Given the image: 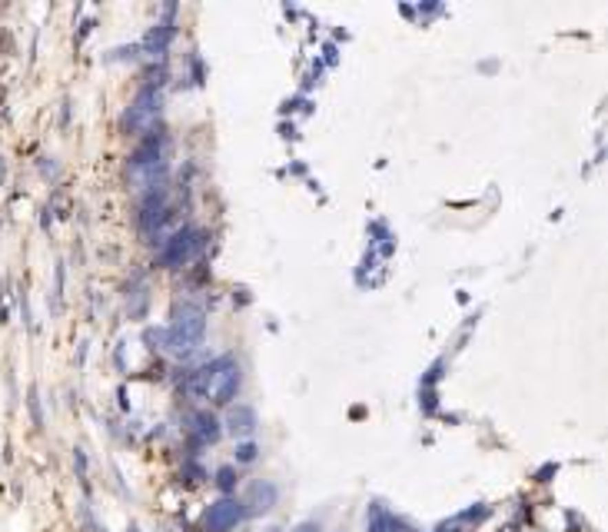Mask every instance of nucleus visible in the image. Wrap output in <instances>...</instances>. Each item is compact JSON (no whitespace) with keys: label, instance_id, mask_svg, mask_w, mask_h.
<instances>
[{"label":"nucleus","instance_id":"20e7f679","mask_svg":"<svg viewBox=\"0 0 608 532\" xmlns=\"http://www.w3.org/2000/svg\"><path fill=\"white\" fill-rule=\"evenodd\" d=\"M156 114H160V94L147 87L143 94L134 100V107H130V114H127V127L136 133H147L156 123Z\"/></svg>","mask_w":608,"mask_h":532},{"label":"nucleus","instance_id":"0eeeda50","mask_svg":"<svg viewBox=\"0 0 608 532\" xmlns=\"http://www.w3.org/2000/svg\"><path fill=\"white\" fill-rule=\"evenodd\" d=\"M229 426H233V433L236 436H249L253 433V426H256V416H253V409H233V416H229Z\"/></svg>","mask_w":608,"mask_h":532},{"label":"nucleus","instance_id":"9b49d317","mask_svg":"<svg viewBox=\"0 0 608 532\" xmlns=\"http://www.w3.org/2000/svg\"><path fill=\"white\" fill-rule=\"evenodd\" d=\"M300 532H313V529H309V526H306V529H300Z\"/></svg>","mask_w":608,"mask_h":532},{"label":"nucleus","instance_id":"423d86ee","mask_svg":"<svg viewBox=\"0 0 608 532\" xmlns=\"http://www.w3.org/2000/svg\"><path fill=\"white\" fill-rule=\"evenodd\" d=\"M200 247V240H196V233L190 229H180L173 240H167V247H163V263H183V260H190L193 249Z\"/></svg>","mask_w":608,"mask_h":532},{"label":"nucleus","instance_id":"f257e3e1","mask_svg":"<svg viewBox=\"0 0 608 532\" xmlns=\"http://www.w3.org/2000/svg\"><path fill=\"white\" fill-rule=\"evenodd\" d=\"M236 389H240V366L229 356L209 362L203 369H193L190 376H187V393L200 399L229 402V399L236 396Z\"/></svg>","mask_w":608,"mask_h":532},{"label":"nucleus","instance_id":"f03ea898","mask_svg":"<svg viewBox=\"0 0 608 532\" xmlns=\"http://www.w3.org/2000/svg\"><path fill=\"white\" fill-rule=\"evenodd\" d=\"M203 333H207V316H203V309L193 303L176 306L173 323H170V349L173 353H193V349L200 346V340H203Z\"/></svg>","mask_w":608,"mask_h":532},{"label":"nucleus","instance_id":"1a4fd4ad","mask_svg":"<svg viewBox=\"0 0 608 532\" xmlns=\"http://www.w3.org/2000/svg\"><path fill=\"white\" fill-rule=\"evenodd\" d=\"M220 486H223V489H229V486H233V473H229V469H223V473H220Z\"/></svg>","mask_w":608,"mask_h":532},{"label":"nucleus","instance_id":"7ed1b4c3","mask_svg":"<svg viewBox=\"0 0 608 532\" xmlns=\"http://www.w3.org/2000/svg\"><path fill=\"white\" fill-rule=\"evenodd\" d=\"M163 147H156V140H150L147 147H140L136 156L130 160V176H134L136 190L147 193V190H156V183L163 180V170H167V160H163Z\"/></svg>","mask_w":608,"mask_h":532},{"label":"nucleus","instance_id":"9d476101","mask_svg":"<svg viewBox=\"0 0 608 532\" xmlns=\"http://www.w3.org/2000/svg\"><path fill=\"white\" fill-rule=\"evenodd\" d=\"M256 456V449H253V446H243V449H240V459H253Z\"/></svg>","mask_w":608,"mask_h":532},{"label":"nucleus","instance_id":"6e6552de","mask_svg":"<svg viewBox=\"0 0 608 532\" xmlns=\"http://www.w3.org/2000/svg\"><path fill=\"white\" fill-rule=\"evenodd\" d=\"M196 422H200V436H203V439H209V442H213V439L220 436V429H216V422H213V419L200 416Z\"/></svg>","mask_w":608,"mask_h":532},{"label":"nucleus","instance_id":"39448f33","mask_svg":"<svg viewBox=\"0 0 608 532\" xmlns=\"http://www.w3.org/2000/svg\"><path fill=\"white\" fill-rule=\"evenodd\" d=\"M240 502H233V499H223V502H216V506H209L207 513V532H227L233 529L236 522H240Z\"/></svg>","mask_w":608,"mask_h":532}]
</instances>
